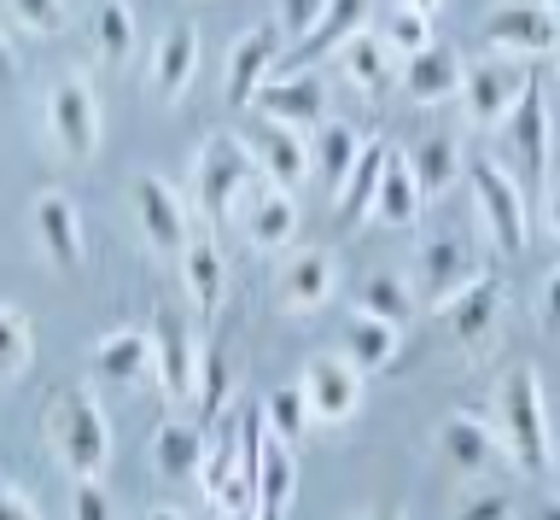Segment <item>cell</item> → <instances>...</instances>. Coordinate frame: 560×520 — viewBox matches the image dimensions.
<instances>
[{"label":"cell","instance_id":"cell-40","mask_svg":"<svg viewBox=\"0 0 560 520\" xmlns=\"http://www.w3.org/2000/svg\"><path fill=\"white\" fill-rule=\"evenodd\" d=\"M12 24L30 30V36H59V30L70 24V7L65 0H7Z\"/></svg>","mask_w":560,"mask_h":520},{"label":"cell","instance_id":"cell-11","mask_svg":"<svg viewBox=\"0 0 560 520\" xmlns=\"http://www.w3.org/2000/svg\"><path fill=\"white\" fill-rule=\"evenodd\" d=\"M525 82H532V71H525L520 59H485V65H467V77H462V100H467L472 129H497L502 117L520 106Z\"/></svg>","mask_w":560,"mask_h":520},{"label":"cell","instance_id":"cell-8","mask_svg":"<svg viewBox=\"0 0 560 520\" xmlns=\"http://www.w3.org/2000/svg\"><path fill=\"white\" fill-rule=\"evenodd\" d=\"M298 386L310 397V415L322 427H345L362 409V369H350L345 351H315L298 374Z\"/></svg>","mask_w":560,"mask_h":520},{"label":"cell","instance_id":"cell-2","mask_svg":"<svg viewBox=\"0 0 560 520\" xmlns=\"http://www.w3.org/2000/svg\"><path fill=\"white\" fill-rule=\"evenodd\" d=\"M497 439L502 457L520 467V474H542L549 467V409H542V380L532 362H514L497 380Z\"/></svg>","mask_w":560,"mask_h":520},{"label":"cell","instance_id":"cell-36","mask_svg":"<svg viewBox=\"0 0 560 520\" xmlns=\"http://www.w3.org/2000/svg\"><path fill=\"white\" fill-rule=\"evenodd\" d=\"M357 152H362V141H357V129H350V124H322V129H315L310 164L322 170L327 194H339V187H345V176H350V164H357Z\"/></svg>","mask_w":560,"mask_h":520},{"label":"cell","instance_id":"cell-4","mask_svg":"<svg viewBox=\"0 0 560 520\" xmlns=\"http://www.w3.org/2000/svg\"><path fill=\"white\" fill-rule=\"evenodd\" d=\"M252 176H257V159L240 135H205L199 159H192V205H199V217L222 222L245 199Z\"/></svg>","mask_w":560,"mask_h":520},{"label":"cell","instance_id":"cell-5","mask_svg":"<svg viewBox=\"0 0 560 520\" xmlns=\"http://www.w3.org/2000/svg\"><path fill=\"white\" fill-rule=\"evenodd\" d=\"M497 135H502V159L514 164V182L542 187V176H549V94H542V77L525 82L520 106L497 124Z\"/></svg>","mask_w":560,"mask_h":520},{"label":"cell","instance_id":"cell-32","mask_svg":"<svg viewBox=\"0 0 560 520\" xmlns=\"http://www.w3.org/2000/svg\"><path fill=\"white\" fill-rule=\"evenodd\" d=\"M397 334L402 327L392 322H380V316H350L345 322V334H339V351L350 357V369H362V374H380V369H392V357H397Z\"/></svg>","mask_w":560,"mask_h":520},{"label":"cell","instance_id":"cell-54","mask_svg":"<svg viewBox=\"0 0 560 520\" xmlns=\"http://www.w3.org/2000/svg\"><path fill=\"white\" fill-rule=\"evenodd\" d=\"M555 59H560V47H555Z\"/></svg>","mask_w":560,"mask_h":520},{"label":"cell","instance_id":"cell-23","mask_svg":"<svg viewBox=\"0 0 560 520\" xmlns=\"http://www.w3.org/2000/svg\"><path fill=\"white\" fill-rule=\"evenodd\" d=\"M152 467H158V479H170V485L199 479V467H205V427L182 421V415H164L158 432H152Z\"/></svg>","mask_w":560,"mask_h":520},{"label":"cell","instance_id":"cell-38","mask_svg":"<svg viewBox=\"0 0 560 520\" xmlns=\"http://www.w3.org/2000/svg\"><path fill=\"white\" fill-rule=\"evenodd\" d=\"M35 357V327L18 304H0V380H18Z\"/></svg>","mask_w":560,"mask_h":520},{"label":"cell","instance_id":"cell-30","mask_svg":"<svg viewBox=\"0 0 560 520\" xmlns=\"http://www.w3.org/2000/svg\"><path fill=\"white\" fill-rule=\"evenodd\" d=\"M175 264H182V287H187V299H192V304H199L205 316H210V310L222 304V287H228V269H222V252H217V240L192 229Z\"/></svg>","mask_w":560,"mask_h":520},{"label":"cell","instance_id":"cell-33","mask_svg":"<svg viewBox=\"0 0 560 520\" xmlns=\"http://www.w3.org/2000/svg\"><path fill=\"white\" fill-rule=\"evenodd\" d=\"M94 54L100 65H129L135 54V42H140V24H135V12H129V0H94Z\"/></svg>","mask_w":560,"mask_h":520},{"label":"cell","instance_id":"cell-10","mask_svg":"<svg viewBox=\"0 0 560 520\" xmlns=\"http://www.w3.org/2000/svg\"><path fill=\"white\" fill-rule=\"evenodd\" d=\"M129 205H135V222H140V240L158 252V257H182V246H187V199L175 194V187L164 182V176H135V187H129Z\"/></svg>","mask_w":560,"mask_h":520},{"label":"cell","instance_id":"cell-25","mask_svg":"<svg viewBox=\"0 0 560 520\" xmlns=\"http://www.w3.org/2000/svg\"><path fill=\"white\" fill-rule=\"evenodd\" d=\"M192 77H199V30L175 24L152 47V89L164 94V100H182L192 89Z\"/></svg>","mask_w":560,"mask_h":520},{"label":"cell","instance_id":"cell-6","mask_svg":"<svg viewBox=\"0 0 560 520\" xmlns=\"http://www.w3.org/2000/svg\"><path fill=\"white\" fill-rule=\"evenodd\" d=\"M479 36L497 59H537V54H555L560 47V19L542 0H502L479 19Z\"/></svg>","mask_w":560,"mask_h":520},{"label":"cell","instance_id":"cell-21","mask_svg":"<svg viewBox=\"0 0 560 520\" xmlns=\"http://www.w3.org/2000/svg\"><path fill=\"white\" fill-rule=\"evenodd\" d=\"M462 77H467V65L455 47H427V54H415V59H402V94L415 100V106H438V100H450V94H462Z\"/></svg>","mask_w":560,"mask_h":520},{"label":"cell","instance_id":"cell-15","mask_svg":"<svg viewBox=\"0 0 560 520\" xmlns=\"http://www.w3.org/2000/svg\"><path fill=\"white\" fill-rule=\"evenodd\" d=\"M280 42H287V36H280V24H257V30H245V36L234 42V54H228V82H222L228 112H245V106H252V94L275 77L280 54H287Z\"/></svg>","mask_w":560,"mask_h":520},{"label":"cell","instance_id":"cell-31","mask_svg":"<svg viewBox=\"0 0 560 520\" xmlns=\"http://www.w3.org/2000/svg\"><path fill=\"white\" fill-rule=\"evenodd\" d=\"M402 159H409V170H415V182H420V194H427V199H444L450 187L462 182V170H467L455 135H427V141H415Z\"/></svg>","mask_w":560,"mask_h":520},{"label":"cell","instance_id":"cell-49","mask_svg":"<svg viewBox=\"0 0 560 520\" xmlns=\"http://www.w3.org/2000/svg\"><path fill=\"white\" fill-rule=\"evenodd\" d=\"M357 520H402V509H362Z\"/></svg>","mask_w":560,"mask_h":520},{"label":"cell","instance_id":"cell-1","mask_svg":"<svg viewBox=\"0 0 560 520\" xmlns=\"http://www.w3.org/2000/svg\"><path fill=\"white\" fill-rule=\"evenodd\" d=\"M42 432H47V450L70 467V479H100L105 462H112V427H105V409L88 386L47 392Z\"/></svg>","mask_w":560,"mask_h":520},{"label":"cell","instance_id":"cell-27","mask_svg":"<svg viewBox=\"0 0 560 520\" xmlns=\"http://www.w3.org/2000/svg\"><path fill=\"white\" fill-rule=\"evenodd\" d=\"M420 211H427V194H420V182H415V170L409 159L392 147V159H385L380 170V194H374V222H385V229H409V222H420Z\"/></svg>","mask_w":560,"mask_h":520},{"label":"cell","instance_id":"cell-29","mask_svg":"<svg viewBox=\"0 0 560 520\" xmlns=\"http://www.w3.org/2000/svg\"><path fill=\"white\" fill-rule=\"evenodd\" d=\"M339 71H345V82L357 94H385L397 82V71H392V47H385V36H374V30H357L339 54Z\"/></svg>","mask_w":560,"mask_h":520},{"label":"cell","instance_id":"cell-50","mask_svg":"<svg viewBox=\"0 0 560 520\" xmlns=\"http://www.w3.org/2000/svg\"><path fill=\"white\" fill-rule=\"evenodd\" d=\"M147 520H187V515H182V509H170V502H158V509H152Z\"/></svg>","mask_w":560,"mask_h":520},{"label":"cell","instance_id":"cell-3","mask_svg":"<svg viewBox=\"0 0 560 520\" xmlns=\"http://www.w3.org/2000/svg\"><path fill=\"white\" fill-rule=\"evenodd\" d=\"M467 187H472V205H479L490 246L502 257H520L532 246V199L514 182V170H502V159H467Z\"/></svg>","mask_w":560,"mask_h":520},{"label":"cell","instance_id":"cell-22","mask_svg":"<svg viewBox=\"0 0 560 520\" xmlns=\"http://www.w3.org/2000/svg\"><path fill=\"white\" fill-rule=\"evenodd\" d=\"M240 222H245V240H252L257 252H280V246H292V234H298V199L287 187L262 182L257 194H245Z\"/></svg>","mask_w":560,"mask_h":520},{"label":"cell","instance_id":"cell-44","mask_svg":"<svg viewBox=\"0 0 560 520\" xmlns=\"http://www.w3.org/2000/svg\"><path fill=\"white\" fill-rule=\"evenodd\" d=\"M537 327H542V334H560V269L537 292Z\"/></svg>","mask_w":560,"mask_h":520},{"label":"cell","instance_id":"cell-41","mask_svg":"<svg viewBox=\"0 0 560 520\" xmlns=\"http://www.w3.org/2000/svg\"><path fill=\"white\" fill-rule=\"evenodd\" d=\"M322 12H327V0H280V36H287V47L304 42Z\"/></svg>","mask_w":560,"mask_h":520},{"label":"cell","instance_id":"cell-17","mask_svg":"<svg viewBox=\"0 0 560 520\" xmlns=\"http://www.w3.org/2000/svg\"><path fill=\"white\" fill-rule=\"evenodd\" d=\"M245 147H252L257 170L269 176L275 187H287V194H298V187L310 182V141L304 129H287V124H252V135H240Z\"/></svg>","mask_w":560,"mask_h":520},{"label":"cell","instance_id":"cell-19","mask_svg":"<svg viewBox=\"0 0 560 520\" xmlns=\"http://www.w3.org/2000/svg\"><path fill=\"white\" fill-rule=\"evenodd\" d=\"M438 450H444V462L455 474H490V467L508 462L497 427L472 421V415H444V421H438Z\"/></svg>","mask_w":560,"mask_h":520},{"label":"cell","instance_id":"cell-42","mask_svg":"<svg viewBox=\"0 0 560 520\" xmlns=\"http://www.w3.org/2000/svg\"><path fill=\"white\" fill-rule=\"evenodd\" d=\"M70 520H117V509H112V497H105L100 479L70 485Z\"/></svg>","mask_w":560,"mask_h":520},{"label":"cell","instance_id":"cell-53","mask_svg":"<svg viewBox=\"0 0 560 520\" xmlns=\"http://www.w3.org/2000/svg\"><path fill=\"white\" fill-rule=\"evenodd\" d=\"M542 7H549V12H555V19H560V0H542Z\"/></svg>","mask_w":560,"mask_h":520},{"label":"cell","instance_id":"cell-48","mask_svg":"<svg viewBox=\"0 0 560 520\" xmlns=\"http://www.w3.org/2000/svg\"><path fill=\"white\" fill-rule=\"evenodd\" d=\"M18 71V59H12V47H7V36H0V77H12Z\"/></svg>","mask_w":560,"mask_h":520},{"label":"cell","instance_id":"cell-7","mask_svg":"<svg viewBox=\"0 0 560 520\" xmlns=\"http://www.w3.org/2000/svg\"><path fill=\"white\" fill-rule=\"evenodd\" d=\"M47 135L65 159H94L100 147V94L82 77H59L47 94Z\"/></svg>","mask_w":560,"mask_h":520},{"label":"cell","instance_id":"cell-28","mask_svg":"<svg viewBox=\"0 0 560 520\" xmlns=\"http://www.w3.org/2000/svg\"><path fill=\"white\" fill-rule=\"evenodd\" d=\"M94 374L112 386H135L140 374H152V334L140 327H112L94 339Z\"/></svg>","mask_w":560,"mask_h":520},{"label":"cell","instance_id":"cell-16","mask_svg":"<svg viewBox=\"0 0 560 520\" xmlns=\"http://www.w3.org/2000/svg\"><path fill=\"white\" fill-rule=\"evenodd\" d=\"M368 7L374 0H327V12L315 19V30L298 47H287L280 54V65H275V77H292V71H315L322 59H332L339 47L357 36V30H368Z\"/></svg>","mask_w":560,"mask_h":520},{"label":"cell","instance_id":"cell-51","mask_svg":"<svg viewBox=\"0 0 560 520\" xmlns=\"http://www.w3.org/2000/svg\"><path fill=\"white\" fill-rule=\"evenodd\" d=\"M402 7H415V12H427V19H432V12H438V0H402Z\"/></svg>","mask_w":560,"mask_h":520},{"label":"cell","instance_id":"cell-20","mask_svg":"<svg viewBox=\"0 0 560 520\" xmlns=\"http://www.w3.org/2000/svg\"><path fill=\"white\" fill-rule=\"evenodd\" d=\"M332 287H339V257L332 252H298L292 264L280 269V310L310 316V310H322L332 299Z\"/></svg>","mask_w":560,"mask_h":520},{"label":"cell","instance_id":"cell-52","mask_svg":"<svg viewBox=\"0 0 560 520\" xmlns=\"http://www.w3.org/2000/svg\"><path fill=\"white\" fill-rule=\"evenodd\" d=\"M549 467H555V474H560V444H555V450H549Z\"/></svg>","mask_w":560,"mask_h":520},{"label":"cell","instance_id":"cell-43","mask_svg":"<svg viewBox=\"0 0 560 520\" xmlns=\"http://www.w3.org/2000/svg\"><path fill=\"white\" fill-rule=\"evenodd\" d=\"M455 520H514V502H508L502 492H479V497H467L462 509H455Z\"/></svg>","mask_w":560,"mask_h":520},{"label":"cell","instance_id":"cell-12","mask_svg":"<svg viewBox=\"0 0 560 520\" xmlns=\"http://www.w3.org/2000/svg\"><path fill=\"white\" fill-rule=\"evenodd\" d=\"M30 234H35V252L47 257L52 269H77L82 264V211L77 199L59 194V187H47V194L30 199Z\"/></svg>","mask_w":560,"mask_h":520},{"label":"cell","instance_id":"cell-46","mask_svg":"<svg viewBox=\"0 0 560 520\" xmlns=\"http://www.w3.org/2000/svg\"><path fill=\"white\" fill-rule=\"evenodd\" d=\"M542 222H549V234L560 240V187H549V199H542Z\"/></svg>","mask_w":560,"mask_h":520},{"label":"cell","instance_id":"cell-18","mask_svg":"<svg viewBox=\"0 0 560 520\" xmlns=\"http://www.w3.org/2000/svg\"><path fill=\"white\" fill-rule=\"evenodd\" d=\"M432 316H444L455 345H485L490 334H497V316H502V275L485 269L467 292H455L444 310H432Z\"/></svg>","mask_w":560,"mask_h":520},{"label":"cell","instance_id":"cell-14","mask_svg":"<svg viewBox=\"0 0 560 520\" xmlns=\"http://www.w3.org/2000/svg\"><path fill=\"white\" fill-rule=\"evenodd\" d=\"M252 112L262 124H287V129H310L327 124V82L315 71H292V77H269L252 94Z\"/></svg>","mask_w":560,"mask_h":520},{"label":"cell","instance_id":"cell-9","mask_svg":"<svg viewBox=\"0 0 560 520\" xmlns=\"http://www.w3.org/2000/svg\"><path fill=\"white\" fill-rule=\"evenodd\" d=\"M485 269L490 264H479V252H472L467 240L432 234L427 246H420V257H415V287H420V299H427L432 310H444L455 292H467Z\"/></svg>","mask_w":560,"mask_h":520},{"label":"cell","instance_id":"cell-24","mask_svg":"<svg viewBox=\"0 0 560 520\" xmlns=\"http://www.w3.org/2000/svg\"><path fill=\"white\" fill-rule=\"evenodd\" d=\"M298 497V457L292 444H280L262 432L257 444V520H287Z\"/></svg>","mask_w":560,"mask_h":520},{"label":"cell","instance_id":"cell-45","mask_svg":"<svg viewBox=\"0 0 560 520\" xmlns=\"http://www.w3.org/2000/svg\"><path fill=\"white\" fill-rule=\"evenodd\" d=\"M0 520H42V515H35V502L18 485H0Z\"/></svg>","mask_w":560,"mask_h":520},{"label":"cell","instance_id":"cell-13","mask_svg":"<svg viewBox=\"0 0 560 520\" xmlns=\"http://www.w3.org/2000/svg\"><path fill=\"white\" fill-rule=\"evenodd\" d=\"M147 334H152V380H158V392H164L170 404L192 397V374H199V339L187 334V322L175 316V310H158Z\"/></svg>","mask_w":560,"mask_h":520},{"label":"cell","instance_id":"cell-37","mask_svg":"<svg viewBox=\"0 0 560 520\" xmlns=\"http://www.w3.org/2000/svg\"><path fill=\"white\" fill-rule=\"evenodd\" d=\"M187 404H199L205 421H222L228 415V357L217 351V345H199V374H192Z\"/></svg>","mask_w":560,"mask_h":520},{"label":"cell","instance_id":"cell-47","mask_svg":"<svg viewBox=\"0 0 560 520\" xmlns=\"http://www.w3.org/2000/svg\"><path fill=\"white\" fill-rule=\"evenodd\" d=\"M532 520H560V497H542V502H537V515H532Z\"/></svg>","mask_w":560,"mask_h":520},{"label":"cell","instance_id":"cell-34","mask_svg":"<svg viewBox=\"0 0 560 520\" xmlns=\"http://www.w3.org/2000/svg\"><path fill=\"white\" fill-rule=\"evenodd\" d=\"M262 432H269V439H280V444H304V432L315 427V415H310V397H304V386H275L269 397H262Z\"/></svg>","mask_w":560,"mask_h":520},{"label":"cell","instance_id":"cell-39","mask_svg":"<svg viewBox=\"0 0 560 520\" xmlns=\"http://www.w3.org/2000/svg\"><path fill=\"white\" fill-rule=\"evenodd\" d=\"M385 47L402 54V59L427 54V47H432V19H427V12H415V7H397L392 19H385Z\"/></svg>","mask_w":560,"mask_h":520},{"label":"cell","instance_id":"cell-26","mask_svg":"<svg viewBox=\"0 0 560 520\" xmlns=\"http://www.w3.org/2000/svg\"><path fill=\"white\" fill-rule=\"evenodd\" d=\"M385 159H392V141H362V152H357V164H350V176H345V187L332 194V211H339V222L345 229H357V222H368V211H374V194H380V170H385Z\"/></svg>","mask_w":560,"mask_h":520},{"label":"cell","instance_id":"cell-35","mask_svg":"<svg viewBox=\"0 0 560 520\" xmlns=\"http://www.w3.org/2000/svg\"><path fill=\"white\" fill-rule=\"evenodd\" d=\"M357 310H362V316L392 322V327H409L415 310H420V299H415V287L402 281V275H368L362 292H357Z\"/></svg>","mask_w":560,"mask_h":520}]
</instances>
